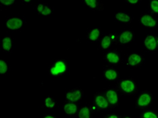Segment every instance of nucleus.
Instances as JSON below:
<instances>
[{"label": "nucleus", "instance_id": "nucleus-4", "mask_svg": "<svg viewBox=\"0 0 158 118\" xmlns=\"http://www.w3.org/2000/svg\"><path fill=\"white\" fill-rule=\"evenodd\" d=\"M106 97L109 103L111 105H115L118 104V96L115 91L112 90H108L106 92Z\"/></svg>", "mask_w": 158, "mask_h": 118}, {"label": "nucleus", "instance_id": "nucleus-32", "mask_svg": "<svg viewBox=\"0 0 158 118\" xmlns=\"http://www.w3.org/2000/svg\"><path fill=\"white\" fill-rule=\"evenodd\" d=\"M25 1V2H29L30 1Z\"/></svg>", "mask_w": 158, "mask_h": 118}, {"label": "nucleus", "instance_id": "nucleus-6", "mask_svg": "<svg viewBox=\"0 0 158 118\" xmlns=\"http://www.w3.org/2000/svg\"><path fill=\"white\" fill-rule=\"evenodd\" d=\"M22 21L17 18L10 19L7 22V26L9 29H19L22 26Z\"/></svg>", "mask_w": 158, "mask_h": 118}, {"label": "nucleus", "instance_id": "nucleus-26", "mask_svg": "<svg viewBox=\"0 0 158 118\" xmlns=\"http://www.w3.org/2000/svg\"><path fill=\"white\" fill-rule=\"evenodd\" d=\"M14 2H15V1H13V0H10H10H8V1H6V0L1 1V3L5 5H11V4L13 3Z\"/></svg>", "mask_w": 158, "mask_h": 118}, {"label": "nucleus", "instance_id": "nucleus-22", "mask_svg": "<svg viewBox=\"0 0 158 118\" xmlns=\"http://www.w3.org/2000/svg\"><path fill=\"white\" fill-rule=\"evenodd\" d=\"M151 7L154 12L158 13V1H152L151 3Z\"/></svg>", "mask_w": 158, "mask_h": 118}, {"label": "nucleus", "instance_id": "nucleus-30", "mask_svg": "<svg viewBox=\"0 0 158 118\" xmlns=\"http://www.w3.org/2000/svg\"><path fill=\"white\" fill-rule=\"evenodd\" d=\"M45 118H54L53 117H52V116H46V117H45Z\"/></svg>", "mask_w": 158, "mask_h": 118}, {"label": "nucleus", "instance_id": "nucleus-31", "mask_svg": "<svg viewBox=\"0 0 158 118\" xmlns=\"http://www.w3.org/2000/svg\"><path fill=\"white\" fill-rule=\"evenodd\" d=\"M124 118H131L130 117H129V116H126Z\"/></svg>", "mask_w": 158, "mask_h": 118}, {"label": "nucleus", "instance_id": "nucleus-1", "mask_svg": "<svg viewBox=\"0 0 158 118\" xmlns=\"http://www.w3.org/2000/svg\"><path fill=\"white\" fill-rule=\"evenodd\" d=\"M153 101V96L152 94L144 92L138 97L137 105L140 108H145L150 106Z\"/></svg>", "mask_w": 158, "mask_h": 118}, {"label": "nucleus", "instance_id": "nucleus-21", "mask_svg": "<svg viewBox=\"0 0 158 118\" xmlns=\"http://www.w3.org/2000/svg\"><path fill=\"white\" fill-rule=\"evenodd\" d=\"M0 72L1 74H4L6 72L7 70V66L6 63L2 60L0 61Z\"/></svg>", "mask_w": 158, "mask_h": 118}, {"label": "nucleus", "instance_id": "nucleus-8", "mask_svg": "<svg viewBox=\"0 0 158 118\" xmlns=\"http://www.w3.org/2000/svg\"><path fill=\"white\" fill-rule=\"evenodd\" d=\"M141 22L145 26L153 27L156 26V22L153 18L149 15H145L141 19Z\"/></svg>", "mask_w": 158, "mask_h": 118}, {"label": "nucleus", "instance_id": "nucleus-3", "mask_svg": "<svg viewBox=\"0 0 158 118\" xmlns=\"http://www.w3.org/2000/svg\"><path fill=\"white\" fill-rule=\"evenodd\" d=\"M66 66L64 63L62 61L56 63L55 67L51 70V72L52 75H56L60 73L64 72L66 70Z\"/></svg>", "mask_w": 158, "mask_h": 118}, {"label": "nucleus", "instance_id": "nucleus-28", "mask_svg": "<svg viewBox=\"0 0 158 118\" xmlns=\"http://www.w3.org/2000/svg\"><path fill=\"white\" fill-rule=\"evenodd\" d=\"M106 118H118V117L116 115H111L108 116Z\"/></svg>", "mask_w": 158, "mask_h": 118}, {"label": "nucleus", "instance_id": "nucleus-5", "mask_svg": "<svg viewBox=\"0 0 158 118\" xmlns=\"http://www.w3.org/2000/svg\"><path fill=\"white\" fill-rule=\"evenodd\" d=\"M96 104L98 108L101 109H106L108 107L109 104L107 98L103 96H97L95 98Z\"/></svg>", "mask_w": 158, "mask_h": 118}, {"label": "nucleus", "instance_id": "nucleus-2", "mask_svg": "<svg viewBox=\"0 0 158 118\" xmlns=\"http://www.w3.org/2000/svg\"><path fill=\"white\" fill-rule=\"evenodd\" d=\"M121 89L125 93L130 94L134 92L135 89V84L131 80H125L121 83Z\"/></svg>", "mask_w": 158, "mask_h": 118}, {"label": "nucleus", "instance_id": "nucleus-20", "mask_svg": "<svg viewBox=\"0 0 158 118\" xmlns=\"http://www.w3.org/2000/svg\"><path fill=\"white\" fill-rule=\"evenodd\" d=\"M100 35V31L98 29H94L91 32L89 35L90 40L95 41L98 39Z\"/></svg>", "mask_w": 158, "mask_h": 118}, {"label": "nucleus", "instance_id": "nucleus-23", "mask_svg": "<svg viewBox=\"0 0 158 118\" xmlns=\"http://www.w3.org/2000/svg\"><path fill=\"white\" fill-rule=\"evenodd\" d=\"M45 102H46V106L48 108H52L55 106V102H53L51 98H46V100H45Z\"/></svg>", "mask_w": 158, "mask_h": 118}, {"label": "nucleus", "instance_id": "nucleus-13", "mask_svg": "<svg viewBox=\"0 0 158 118\" xmlns=\"http://www.w3.org/2000/svg\"><path fill=\"white\" fill-rule=\"evenodd\" d=\"M141 61V58L139 55L137 54H132L130 56L128 59V63L131 65L135 66L139 64Z\"/></svg>", "mask_w": 158, "mask_h": 118}, {"label": "nucleus", "instance_id": "nucleus-29", "mask_svg": "<svg viewBox=\"0 0 158 118\" xmlns=\"http://www.w3.org/2000/svg\"><path fill=\"white\" fill-rule=\"evenodd\" d=\"M128 1H129L131 3H135L138 2V0H128Z\"/></svg>", "mask_w": 158, "mask_h": 118}, {"label": "nucleus", "instance_id": "nucleus-11", "mask_svg": "<svg viewBox=\"0 0 158 118\" xmlns=\"http://www.w3.org/2000/svg\"><path fill=\"white\" fill-rule=\"evenodd\" d=\"M142 118H158V112L153 109H148L142 113Z\"/></svg>", "mask_w": 158, "mask_h": 118}, {"label": "nucleus", "instance_id": "nucleus-12", "mask_svg": "<svg viewBox=\"0 0 158 118\" xmlns=\"http://www.w3.org/2000/svg\"><path fill=\"white\" fill-rule=\"evenodd\" d=\"M64 110L66 113L69 115L74 114L77 110V108L75 104L73 103L68 104L65 105Z\"/></svg>", "mask_w": 158, "mask_h": 118}, {"label": "nucleus", "instance_id": "nucleus-25", "mask_svg": "<svg viewBox=\"0 0 158 118\" xmlns=\"http://www.w3.org/2000/svg\"><path fill=\"white\" fill-rule=\"evenodd\" d=\"M51 13V10L47 6H45L44 9L42 12V14L43 15H48Z\"/></svg>", "mask_w": 158, "mask_h": 118}, {"label": "nucleus", "instance_id": "nucleus-16", "mask_svg": "<svg viewBox=\"0 0 158 118\" xmlns=\"http://www.w3.org/2000/svg\"><path fill=\"white\" fill-rule=\"evenodd\" d=\"M107 58L109 61L113 63H116L119 61V57L117 55L113 53H108L107 55Z\"/></svg>", "mask_w": 158, "mask_h": 118}, {"label": "nucleus", "instance_id": "nucleus-27", "mask_svg": "<svg viewBox=\"0 0 158 118\" xmlns=\"http://www.w3.org/2000/svg\"><path fill=\"white\" fill-rule=\"evenodd\" d=\"M43 5L42 4H40L38 6V10L39 12H42L43 10Z\"/></svg>", "mask_w": 158, "mask_h": 118}, {"label": "nucleus", "instance_id": "nucleus-7", "mask_svg": "<svg viewBox=\"0 0 158 118\" xmlns=\"http://www.w3.org/2000/svg\"><path fill=\"white\" fill-rule=\"evenodd\" d=\"M145 44L149 50H154L156 47V42L153 36H149L146 38L145 41Z\"/></svg>", "mask_w": 158, "mask_h": 118}, {"label": "nucleus", "instance_id": "nucleus-19", "mask_svg": "<svg viewBox=\"0 0 158 118\" xmlns=\"http://www.w3.org/2000/svg\"><path fill=\"white\" fill-rule=\"evenodd\" d=\"M111 44L110 38L108 36H106L101 42L102 47L104 49L108 48Z\"/></svg>", "mask_w": 158, "mask_h": 118}, {"label": "nucleus", "instance_id": "nucleus-17", "mask_svg": "<svg viewBox=\"0 0 158 118\" xmlns=\"http://www.w3.org/2000/svg\"><path fill=\"white\" fill-rule=\"evenodd\" d=\"M106 77L109 80H114L116 79L117 74L116 71L114 70H108L105 73Z\"/></svg>", "mask_w": 158, "mask_h": 118}, {"label": "nucleus", "instance_id": "nucleus-15", "mask_svg": "<svg viewBox=\"0 0 158 118\" xmlns=\"http://www.w3.org/2000/svg\"><path fill=\"white\" fill-rule=\"evenodd\" d=\"M116 18L118 20L122 22H128L130 20V18L128 15L122 13L117 14Z\"/></svg>", "mask_w": 158, "mask_h": 118}, {"label": "nucleus", "instance_id": "nucleus-10", "mask_svg": "<svg viewBox=\"0 0 158 118\" xmlns=\"http://www.w3.org/2000/svg\"><path fill=\"white\" fill-rule=\"evenodd\" d=\"M132 33L130 31H125L121 34L120 36V42L122 43H126L130 42L132 39Z\"/></svg>", "mask_w": 158, "mask_h": 118}, {"label": "nucleus", "instance_id": "nucleus-18", "mask_svg": "<svg viewBox=\"0 0 158 118\" xmlns=\"http://www.w3.org/2000/svg\"><path fill=\"white\" fill-rule=\"evenodd\" d=\"M2 46L5 50L8 51L11 49V41L9 38H5L2 41Z\"/></svg>", "mask_w": 158, "mask_h": 118}, {"label": "nucleus", "instance_id": "nucleus-9", "mask_svg": "<svg viewBox=\"0 0 158 118\" xmlns=\"http://www.w3.org/2000/svg\"><path fill=\"white\" fill-rule=\"evenodd\" d=\"M81 97V93L80 91L76 90L73 92H68L67 94V98L72 102H76L80 99Z\"/></svg>", "mask_w": 158, "mask_h": 118}, {"label": "nucleus", "instance_id": "nucleus-14", "mask_svg": "<svg viewBox=\"0 0 158 118\" xmlns=\"http://www.w3.org/2000/svg\"><path fill=\"white\" fill-rule=\"evenodd\" d=\"M90 115V111L87 107L82 108L79 113V118H89Z\"/></svg>", "mask_w": 158, "mask_h": 118}, {"label": "nucleus", "instance_id": "nucleus-24", "mask_svg": "<svg viewBox=\"0 0 158 118\" xmlns=\"http://www.w3.org/2000/svg\"><path fill=\"white\" fill-rule=\"evenodd\" d=\"M85 2L87 5L92 8H94L96 7V1L95 0H86Z\"/></svg>", "mask_w": 158, "mask_h": 118}]
</instances>
